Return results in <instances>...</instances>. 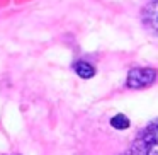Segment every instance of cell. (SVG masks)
<instances>
[{
  "instance_id": "3957f363",
  "label": "cell",
  "mask_w": 158,
  "mask_h": 155,
  "mask_svg": "<svg viewBox=\"0 0 158 155\" xmlns=\"http://www.w3.org/2000/svg\"><path fill=\"white\" fill-rule=\"evenodd\" d=\"M141 19H143V24L146 28H150L151 31L158 32V0L144 5L143 12H141Z\"/></svg>"
},
{
  "instance_id": "7a4b0ae2",
  "label": "cell",
  "mask_w": 158,
  "mask_h": 155,
  "mask_svg": "<svg viewBox=\"0 0 158 155\" xmlns=\"http://www.w3.org/2000/svg\"><path fill=\"white\" fill-rule=\"evenodd\" d=\"M158 72L155 68H141V67H136V68H131L127 72V80L126 85L129 89H144V87H150L151 84L156 80Z\"/></svg>"
},
{
  "instance_id": "8992f818",
  "label": "cell",
  "mask_w": 158,
  "mask_h": 155,
  "mask_svg": "<svg viewBox=\"0 0 158 155\" xmlns=\"http://www.w3.org/2000/svg\"><path fill=\"white\" fill-rule=\"evenodd\" d=\"M151 2H155V0H151Z\"/></svg>"
},
{
  "instance_id": "277c9868",
  "label": "cell",
  "mask_w": 158,
  "mask_h": 155,
  "mask_svg": "<svg viewBox=\"0 0 158 155\" xmlns=\"http://www.w3.org/2000/svg\"><path fill=\"white\" fill-rule=\"evenodd\" d=\"M73 70L77 72V75L82 77V79H90V77L95 75V68L94 65H90L89 62H77L73 65Z\"/></svg>"
},
{
  "instance_id": "6da1fadb",
  "label": "cell",
  "mask_w": 158,
  "mask_h": 155,
  "mask_svg": "<svg viewBox=\"0 0 158 155\" xmlns=\"http://www.w3.org/2000/svg\"><path fill=\"white\" fill-rule=\"evenodd\" d=\"M123 155H158V118L139 130Z\"/></svg>"
},
{
  "instance_id": "5b68a950",
  "label": "cell",
  "mask_w": 158,
  "mask_h": 155,
  "mask_svg": "<svg viewBox=\"0 0 158 155\" xmlns=\"http://www.w3.org/2000/svg\"><path fill=\"white\" fill-rule=\"evenodd\" d=\"M110 124H112V128H116V130H127V128H129V119H127L126 114H116V116L110 119Z\"/></svg>"
}]
</instances>
